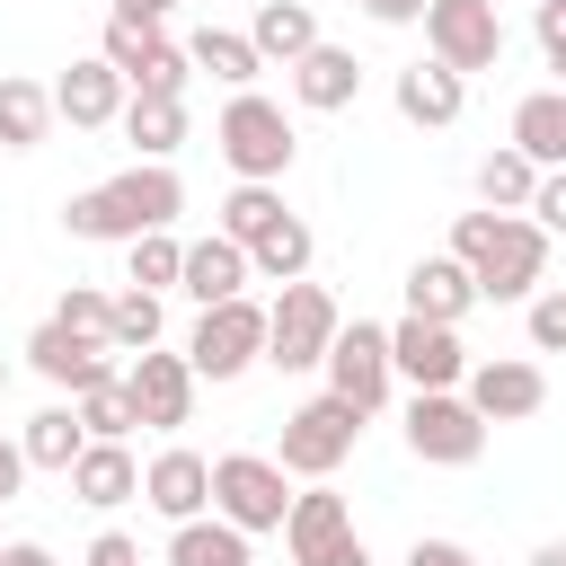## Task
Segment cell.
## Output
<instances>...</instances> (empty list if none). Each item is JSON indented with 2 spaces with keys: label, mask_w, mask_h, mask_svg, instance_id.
<instances>
[{
  "label": "cell",
  "mask_w": 566,
  "mask_h": 566,
  "mask_svg": "<svg viewBox=\"0 0 566 566\" xmlns=\"http://www.w3.org/2000/svg\"><path fill=\"white\" fill-rule=\"evenodd\" d=\"M71 495L97 504V513H106V504H133V495H142V460H133L124 442H88V451L71 460Z\"/></svg>",
  "instance_id": "obj_23"
},
{
  "label": "cell",
  "mask_w": 566,
  "mask_h": 566,
  "mask_svg": "<svg viewBox=\"0 0 566 566\" xmlns=\"http://www.w3.org/2000/svg\"><path fill=\"white\" fill-rule=\"evenodd\" d=\"M0 566H53V548H44V539H9V548H0Z\"/></svg>",
  "instance_id": "obj_44"
},
{
  "label": "cell",
  "mask_w": 566,
  "mask_h": 566,
  "mask_svg": "<svg viewBox=\"0 0 566 566\" xmlns=\"http://www.w3.org/2000/svg\"><path fill=\"white\" fill-rule=\"evenodd\" d=\"M106 336H115V354H150L159 345V292H115V310H106Z\"/></svg>",
  "instance_id": "obj_35"
},
{
  "label": "cell",
  "mask_w": 566,
  "mask_h": 566,
  "mask_svg": "<svg viewBox=\"0 0 566 566\" xmlns=\"http://www.w3.org/2000/svg\"><path fill=\"white\" fill-rule=\"evenodd\" d=\"M407 451L433 469H469L486 451V416L469 407V389H416L407 398Z\"/></svg>",
  "instance_id": "obj_6"
},
{
  "label": "cell",
  "mask_w": 566,
  "mask_h": 566,
  "mask_svg": "<svg viewBox=\"0 0 566 566\" xmlns=\"http://www.w3.org/2000/svg\"><path fill=\"white\" fill-rule=\"evenodd\" d=\"M115 71H124V88H142V97H186V44H168L150 18H106V44H97Z\"/></svg>",
  "instance_id": "obj_9"
},
{
  "label": "cell",
  "mask_w": 566,
  "mask_h": 566,
  "mask_svg": "<svg viewBox=\"0 0 566 566\" xmlns=\"http://www.w3.org/2000/svg\"><path fill=\"white\" fill-rule=\"evenodd\" d=\"M460 97H469V80H460L451 62H407V71H398V115L424 124V133L460 124Z\"/></svg>",
  "instance_id": "obj_22"
},
{
  "label": "cell",
  "mask_w": 566,
  "mask_h": 566,
  "mask_svg": "<svg viewBox=\"0 0 566 566\" xmlns=\"http://www.w3.org/2000/svg\"><path fill=\"white\" fill-rule=\"evenodd\" d=\"M363 9H371V18H380V27H416V18H424V9H433V0H363Z\"/></svg>",
  "instance_id": "obj_43"
},
{
  "label": "cell",
  "mask_w": 566,
  "mask_h": 566,
  "mask_svg": "<svg viewBox=\"0 0 566 566\" xmlns=\"http://www.w3.org/2000/svg\"><path fill=\"white\" fill-rule=\"evenodd\" d=\"M407 566H478V557H469L460 539H416V548H407Z\"/></svg>",
  "instance_id": "obj_42"
},
{
  "label": "cell",
  "mask_w": 566,
  "mask_h": 566,
  "mask_svg": "<svg viewBox=\"0 0 566 566\" xmlns=\"http://www.w3.org/2000/svg\"><path fill=\"white\" fill-rule=\"evenodd\" d=\"M283 539H292V566H371V548H363V531H354V513H345V495H336V486L292 495Z\"/></svg>",
  "instance_id": "obj_10"
},
{
  "label": "cell",
  "mask_w": 566,
  "mask_h": 566,
  "mask_svg": "<svg viewBox=\"0 0 566 566\" xmlns=\"http://www.w3.org/2000/svg\"><path fill=\"white\" fill-rule=\"evenodd\" d=\"M407 310L460 327V318L478 310V274H469L460 256H416V265H407Z\"/></svg>",
  "instance_id": "obj_21"
},
{
  "label": "cell",
  "mask_w": 566,
  "mask_h": 566,
  "mask_svg": "<svg viewBox=\"0 0 566 566\" xmlns=\"http://www.w3.org/2000/svg\"><path fill=\"white\" fill-rule=\"evenodd\" d=\"M106 310H115V292H97V283H71L53 318H62V327H80V336H106ZM106 345H115V336H106Z\"/></svg>",
  "instance_id": "obj_37"
},
{
  "label": "cell",
  "mask_w": 566,
  "mask_h": 566,
  "mask_svg": "<svg viewBox=\"0 0 566 566\" xmlns=\"http://www.w3.org/2000/svg\"><path fill=\"white\" fill-rule=\"evenodd\" d=\"M212 142H221V159H230V177H256V186H274L283 168H292V115L274 106V97H256V88H239L230 106H221V124H212Z\"/></svg>",
  "instance_id": "obj_3"
},
{
  "label": "cell",
  "mask_w": 566,
  "mask_h": 566,
  "mask_svg": "<svg viewBox=\"0 0 566 566\" xmlns=\"http://www.w3.org/2000/svg\"><path fill=\"white\" fill-rule=\"evenodd\" d=\"M27 363H35L53 389H71V398L97 389V380H124V371H115V345H106V336H80V327H62V318H44V327L27 336Z\"/></svg>",
  "instance_id": "obj_13"
},
{
  "label": "cell",
  "mask_w": 566,
  "mask_h": 566,
  "mask_svg": "<svg viewBox=\"0 0 566 566\" xmlns=\"http://www.w3.org/2000/svg\"><path fill=\"white\" fill-rule=\"evenodd\" d=\"M186 62H195V71H212V80H230V88H248V80L265 71V53H256L248 35H230V27H195Z\"/></svg>",
  "instance_id": "obj_32"
},
{
  "label": "cell",
  "mask_w": 566,
  "mask_h": 566,
  "mask_svg": "<svg viewBox=\"0 0 566 566\" xmlns=\"http://www.w3.org/2000/svg\"><path fill=\"white\" fill-rule=\"evenodd\" d=\"M451 256L478 274V301H531L548 283V230L531 212H460Z\"/></svg>",
  "instance_id": "obj_1"
},
{
  "label": "cell",
  "mask_w": 566,
  "mask_h": 566,
  "mask_svg": "<svg viewBox=\"0 0 566 566\" xmlns=\"http://www.w3.org/2000/svg\"><path fill=\"white\" fill-rule=\"evenodd\" d=\"M248 283H256V265H248V248H239L230 230H212V239H186V283H177V292H186L195 310H212V301H239Z\"/></svg>",
  "instance_id": "obj_18"
},
{
  "label": "cell",
  "mask_w": 566,
  "mask_h": 566,
  "mask_svg": "<svg viewBox=\"0 0 566 566\" xmlns=\"http://www.w3.org/2000/svg\"><path fill=\"white\" fill-rule=\"evenodd\" d=\"M115 124H124V142H133L142 159H168V150L186 142V97H142V88H133Z\"/></svg>",
  "instance_id": "obj_28"
},
{
  "label": "cell",
  "mask_w": 566,
  "mask_h": 566,
  "mask_svg": "<svg viewBox=\"0 0 566 566\" xmlns=\"http://www.w3.org/2000/svg\"><path fill=\"white\" fill-rule=\"evenodd\" d=\"M531 345L539 354H566V292H539L531 301Z\"/></svg>",
  "instance_id": "obj_38"
},
{
  "label": "cell",
  "mask_w": 566,
  "mask_h": 566,
  "mask_svg": "<svg viewBox=\"0 0 566 566\" xmlns=\"http://www.w3.org/2000/svg\"><path fill=\"white\" fill-rule=\"evenodd\" d=\"M80 424H88V442H124L142 424V407H133L124 380H97V389H80Z\"/></svg>",
  "instance_id": "obj_36"
},
{
  "label": "cell",
  "mask_w": 566,
  "mask_h": 566,
  "mask_svg": "<svg viewBox=\"0 0 566 566\" xmlns=\"http://www.w3.org/2000/svg\"><path fill=\"white\" fill-rule=\"evenodd\" d=\"M53 115H62L71 133H97V124H115V115H124V71H115L106 53L71 62V71L53 80Z\"/></svg>",
  "instance_id": "obj_17"
},
{
  "label": "cell",
  "mask_w": 566,
  "mask_h": 566,
  "mask_svg": "<svg viewBox=\"0 0 566 566\" xmlns=\"http://www.w3.org/2000/svg\"><path fill=\"white\" fill-rule=\"evenodd\" d=\"M186 363H195V380H239L248 363H265V310L248 292L239 301H212L195 318V336H186Z\"/></svg>",
  "instance_id": "obj_8"
},
{
  "label": "cell",
  "mask_w": 566,
  "mask_h": 566,
  "mask_svg": "<svg viewBox=\"0 0 566 566\" xmlns=\"http://www.w3.org/2000/svg\"><path fill=\"white\" fill-rule=\"evenodd\" d=\"M336 301H327V283H283L274 292V310H265V363L274 371H318L327 363V345H336Z\"/></svg>",
  "instance_id": "obj_4"
},
{
  "label": "cell",
  "mask_w": 566,
  "mask_h": 566,
  "mask_svg": "<svg viewBox=\"0 0 566 566\" xmlns=\"http://www.w3.org/2000/svg\"><path fill=\"white\" fill-rule=\"evenodd\" d=\"M274 221H283V195H274V186H256V177H239V186L221 195V230H230L239 248H256V239H265Z\"/></svg>",
  "instance_id": "obj_33"
},
{
  "label": "cell",
  "mask_w": 566,
  "mask_h": 566,
  "mask_svg": "<svg viewBox=\"0 0 566 566\" xmlns=\"http://www.w3.org/2000/svg\"><path fill=\"white\" fill-rule=\"evenodd\" d=\"M18 478H27V451H18V442H0V504L18 495Z\"/></svg>",
  "instance_id": "obj_45"
},
{
  "label": "cell",
  "mask_w": 566,
  "mask_h": 566,
  "mask_svg": "<svg viewBox=\"0 0 566 566\" xmlns=\"http://www.w3.org/2000/svg\"><path fill=\"white\" fill-rule=\"evenodd\" d=\"M18 451H27V469H53V478H71V460L88 451V424H80V407H44V416H27Z\"/></svg>",
  "instance_id": "obj_25"
},
{
  "label": "cell",
  "mask_w": 566,
  "mask_h": 566,
  "mask_svg": "<svg viewBox=\"0 0 566 566\" xmlns=\"http://www.w3.org/2000/svg\"><path fill=\"white\" fill-rule=\"evenodd\" d=\"M389 354H398V380H416V389H460L469 380V345H460V327H442V318H398L389 327Z\"/></svg>",
  "instance_id": "obj_14"
},
{
  "label": "cell",
  "mask_w": 566,
  "mask_h": 566,
  "mask_svg": "<svg viewBox=\"0 0 566 566\" xmlns=\"http://www.w3.org/2000/svg\"><path fill=\"white\" fill-rule=\"evenodd\" d=\"M168 566H248V531L230 522V513H195V522H177L168 531Z\"/></svg>",
  "instance_id": "obj_26"
},
{
  "label": "cell",
  "mask_w": 566,
  "mask_h": 566,
  "mask_svg": "<svg viewBox=\"0 0 566 566\" xmlns=\"http://www.w3.org/2000/svg\"><path fill=\"white\" fill-rule=\"evenodd\" d=\"M424 44H433V62H451L469 80V71L504 62V18H495V0H433L424 9Z\"/></svg>",
  "instance_id": "obj_11"
},
{
  "label": "cell",
  "mask_w": 566,
  "mask_h": 566,
  "mask_svg": "<svg viewBox=\"0 0 566 566\" xmlns=\"http://www.w3.org/2000/svg\"><path fill=\"white\" fill-rule=\"evenodd\" d=\"M327 389L336 398H354L363 416L389 398V380H398V354H389V327H371V318H354V327H336V345H327Z\"/></svg>",
  "instance_id": "obj_12"
},
{
  "label": "cell",
  "mask_w": 566,
  "mask_h": 566,
  "mask_svg": "<svg viewBox=\"0 0 566 566\" xmlns=\"http://www.w3.org/2000/svg\"><path fill=\"white\" fill-rule=\"evenodd\" d=\"M531 221H539V230H566V168H539V186H531Z\"/></svg>",
  "instance_id": "obj_39"
},
{
  "label": "cell",
  "mask_w": 566,
  "mask_h": 566,
  "mask_svg": "<svg viewBox=\"0 0 566 566\" xmlns=\"http://www.w3.org/2000/svg\"><path fill=\"white\" fill-rule=\"evenodd\" d=\"M292 97H301L310 115H336V106H354V97H363V62H354L345 44H327V35H318V44L292 62Z\"/></svg>",
  "instance_id": "obj_20"
},
{
  "label": "cell",
  "mask_w": 566,
  "mask_h": 566,
  "mask_svg": "<svg viewBox=\"0 0 566 566\" xmlns=\"http://www.w3.org/2000/svg\"><path fill=\"white\" fill-rule=\"evenodd\" d=\"M142 504H150V513H168V522H195V513L212 504V460H203V451H186V442H177V451H159V460L142 469Z\"/></svg>",
  "instance_id": "obj_19"
},
{
  "label": "cell",
  "mask_w": 566,
  "mask_h": 566,
  "mask_svg": "<svg viewBox=\"0 0 566 566\" xmlns=\"http://www.w3.org/2000/svg\"><path fill=\"white\" fill-rule=\"evenodd\" d=\"M124 389H133V407H142V424H159V433H177L186 416H195V363L186 354H133L124 363Z\"/></svg>",
  "instance_id": "obj_16"
},
{
  "label": "cell",
  "mask_w": 566,
  "mask_h": 566,
  "mask_svg": "<svg viewBox=\"0 0 566 566\" xmlns=\"http://www.w3.org/2000/svg\"><path fill=\"white\" fill-rule=\"evenodd\" d=\"M310 256H318V239H310V221H292V212H283V221L248 248L256 283H301V274H310Z\"/></svg>",
  "instance_id": "obj_30"
},
{
  "label": "cell",
  "mask_w": 566,
  "mask_h": 566,
  "mask_svg": "<svg viewBox=\"0 0 566 566\" xmlns=\"http://www.w3.org/2000/svg\"><path fill=\"white\" fill-rule=\"evenodd\" d=\"M283 460H265V451H221L212 460V513H230L248 539L256 531H283L292 522V495H283Z\"/></svg>",
  "instance_id": "obj_5"
},
{
  "label": "cell",
  "mask_w": 566,
  "mask_h": 566,
  "mask_svg": "<svg viewBox=\"0 0 566 566\" xmlns=\"http://www.w3.org/2000/svg\"><path fill=\"white\" fill-rule=\"evenodd\" d=\"M531 566H566V539H539V548H531Z\"/></svg>",
  "instance_id": "obj_47"
},
{
  "label": "cell",
  "mask_w": 566,
  "mask_h": 566,
  "mask_svg": "<svg viewBox=\"0 0 566 566\" xmlns=\"http://www.w3.org/2000/svg\"><path fill=\"white\" fill-rule=\"evenodd\" d=\"M0 389H9V354H0Z\"/></svg>",
  "instance_id": "obj_48"
},
{
  "label": "cell",
  "mask_w": 566,
  "mask_h": 566,
  "mask_svg": "<svg viewBox=\"0 0 566 566\" xmlns=\"http://www.w3.org/2000/svg\"><path fill=\"white\" fill-rule=\"evenodd\" d=\"M44 133H53V88L0 80V150H35Z\"/></svg>",
  "instance_id": "obj_31"
},
{
  "label": "cell",
  "mask_w": 566,
  "mask_h": 566,
  "mask_svg": "<svg viewBox=\"0 0 566 566\" xmlns=\"http://www.w3.org/2000/svg\"><path fill=\"white\" fill-rule=\"evenodd\" d=\"M88 566H142V548H133L124 531H97V539H88Z\"/></svg>",
  "instance_id": "obj_41"
},
{
  "label": "cell",
  "mask_w": 566,
  "mask_h": 566,
  "mask_svg": "<svg viewBox=\"0 0 566 566\" xmlns=\"http://www.w3.org/2000/svg\"><path fill=\"white\" fill-rule=\"evenodd\" d=\"M513 150H531L539 168H566V88H531L513 106Z\"/></svg>",
  "instance_id": "obj_27"
},
{
  "label": "cell",
  "mask_w": 566,
  "mask_h": 566,
  "mask_svg": "<svg viewBox=\"0 0 566 566\" xmlns=\"http://www.w3.org/2000/svg\"><path fill=\"white\" fill-rule=\"evenodd\" d=\"M168 9H177V0H115V18H150V27H159Z\"/></svg>",
  "instance_id": "obj_46"
},
{
  "label": "cell",
  "mask_w": 566,
  "mask_h": 566,
  "mask_svg": "<svg viewBox=\"0 0 566 566\" xmlns=\"http://www.w3.org/2000/svg\"><path fill=\"white\" fill-rule=\"evenodd\" d=\"M469 407L486 416V424H522V416H539L548 407V371L539 363H522V354H495V363H469Z\"/></svg>",
  "instance_id": "obj_15"
},
{
  "label": "cell",
  "mask_w": 566,
  "mask_h": 566,
  "mask_svg": "<svg viewBox=\"0 0 566 566\" xmlns=\"http://www.w3.org/2000/svg\"><path fill=\"white\" fill-rule=\"evenodd\" d=\"M124 256H133V283H142V292H168V283H186V239H168V230H142V239H124Z\"/></svg>",
  "instance_id": "obj_34"
},
{
  "label": "cell",
  "mask_w": 566,
  "mask_h": 566,
  "mask_svg": "<svg viewBox=\"0 0 566 566\" xmlns=\"http://www.w3.org/2000/svg\"><path fill=\"white\" fill-rule=\"evenodd\" d=\"M354 433H363V407L354 398H301L292 416H283V469L292 478H336L345 469V451H354Z\"/></svg>",
  "instance_id": "obj_7"
},
{
  "label": "cell",
  "mask_w": 566,
  "mask_h": 566,
  "mask_svg": "<svg viewBox=\"0 0 566 566\" xmlns=\"http://www.w3.org/2000/svg\"><path fill=\"white\" fill-rule=\"evenodd\" d=\"M248 44L265 53V62H301L310 44H318V18H310V0H256V27H248Z\"/></svg>",
  "instance_id": "obj_24"
},
{
  "label": "cell",
  "mask_w": 566,
  "mask_h": 566,
  "mask_svg": "<svg viewBox=\"0 0 566 566\" xmlns=\"http://www.w3.org/2000/svg\"><path fill=\"white\" fill-rule=\"evenodd\" d=\"M177 212H186L177 168H168V159H133L124 177L71 195V203H62V230H71V239H142V230H168Z\"/></svg>",
  "instance_id": "obj_2"
},
{
  "label": "cell",
  "mask_w": 566,
  "mask_h": 566,
  "mask_svg": "<svg viewBox=\"0 0 566 566\" xmlns=\"http://www.w3.org/2000/svg\"><path fill=\"white\" fill-rule=\"evenodd\" d=\"M531 186H539V159L531 150H486L478 159V195H486V212H531Z\"/></svg>",
  "instance_id": "obj_29"
},
{
  "label": "cell",
  "mask_w": 566,
  "mask_h": 566,
  "mask_svg": "<svg viewBox=\"0 0 566 566\" xmlns=\"http://www.w3.org/2000/svg\"><path fill=\"white\" fill-rule=\"evenodd\" d=\"M531 27H539V53H548V71L566 80V0H539V18H531Z\"/></svg>",
  "instance_id": "obj_40"
}]
</instances>
